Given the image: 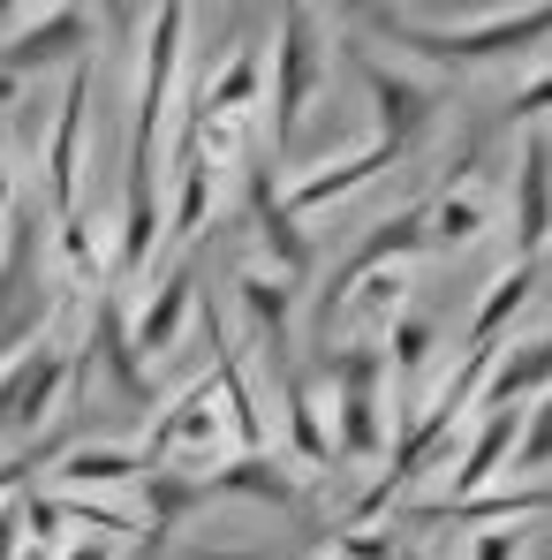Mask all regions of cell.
<instances>
[{
  "label": "cell",
  "mask_w": 552,
  "mask_h": 560,
  "mask_svg": "<svg viewBox=\"0 0 552 560\" xmlns=\"http://www.w3.org/2000/svg\"><path fill=\"white\" fill-rule=\"evenodd\" d=\"M364 31L386 38L394 54H409L424 77L432 69H484V61H507V54H530L552 38V0L545 8H484V15H424V8H364Z\"/></svg>",
  "instance_id": "obj_1"
},
{
  "label": "cell",
  "mask_w": 552,
  "mask_h": 560,
  "mask_svg": "<svg viewBox=\"0 0 552 560\" xmlns=\"http://www.w3.org/2000/svg\"><path fill=\"white\" fill-rule=\"evenodd\" d=\"M266 144V54L235 46L212 77L183 92V137L175 152H197L212 167H250Z\"/></svg>",
  "instance_id": "obj_2"
},
{
  "label": "cell",
  "mask_w": 552,
  "mask_h": 560,
  "mask_svg": "<svg viewBox=\"0 0 552 560\" xmlns=\"http://www.w3.org/2000/svg\"><path fill=\"white\" fill-rule=\"evenodd\" d=\"M61 266H54V205L46 189H23L15 212L0 220V364L46 341V311L61 303Z\"/></svg>",
  "instance_id": "obj_3"
},
{
  "label": "cell",
  "mask_w": 552,
  "mask_h": 560,
  "mask_svg": "<svg viewBox=\"0 0 552 560\" xmlns=\"http://www.w3.org/2000/svg\"><path fill=\"white\" fill-rule=\"evenodd\" d=\"M318 386L333 401V447H341V463L364 469L378 455H394L401 424H394V364H386V341H364V334L333 341L326 364H318Z\"/></svg>",
  "instance_id": "obj_4"
},
{
  "label": "cell",
  "mask_w": 552,
  "mask_h": 560,
  "mask_svg": "<svg viewBox=\"0 0 552 560\" xmlns=\"http://www.w3.org/2000/svg\"><path fill=\"white\" fill-rule=\"evenodd\" d=\"M235 455H243V432H235V409H227V394H220L212 372L175 386L152 409V424H144V469H183V477L212 485Z\"/></svg>",
  "instance_id": "obj_5"
},
{
  "label": "cell",
  "mask_w": 552,
  "mask_h": 560,
  "mask_svg": "<svg viewBox=\"0 0 552 560\" xmlns=\"http://www.w3.org/2000/svg\"><path fill=\"white\" fill-rule=\"evenodd\" d=\"M333 77V46H326V15L318 8H280L273 15V144L287 152L303 114L326 98Z\"/></svg>",
  "instance_id": "obj_6"
},
{
  "label": "cell",
  "mask_w": 552,
  "mask_h": 560,
  "mask_svg": "<svg viewBox=\"0 0 552 560\" xmlns=\"http://www.w3.org/2000/svg\"><path fill=\"white\" fill-rule=\"evenodd\" d=\"M356 77H364L371 121H378L371 137H378V144H394L401 160H409V152H424V144L439 137L447 106H455V92H447L439 77L401 69V61H378V54H356Z\"/></svg>",
  "instance_id": "obj_7"
},
{
  "label": "cell",
  "mask_w": 552,
  "mask_h": 560,
  "mask_svg": "<svg viewBox=\"0 0 552 560\" xmlns=\"http://www.w3.org/2000/svg\"><path fill=\"white\" fill-rule=\"evenodd\" d=\"M69 386H77V349H61L54 334L31 341L23 357H8V364H0V440L38 447V440L54 432Z\"/></svg>",
  "instance_id": "obj_8"
},
{
  "label": "cell",
  "mask_w": 552,
  "mask_h": 560,
  "mask_svg": "<svg viewBox=\"0 0 552 560\" xmlns=\"http://www.w3.org/2000/svg\"><path fill=\"white\" fill-rule=\"evenodd\" d=\"M424 250H432V205H424V197H416V205H394L386 220H371L364 235L341 250V266H333L326 288H318V303H310V311H318V341L333 334V318H341V303H349L356 280L386 273V266H416Z\"/></svg>",
  "instance_id": "obj_9"
},
{
  "label": "cell",
  "mask_w": 552,
  "mask_h": 560,
  "mask_svg": "<svg viewBox=\"0 0 552 560\" xmlns=\"http://www.w3.org/2000/svg\"><path fill=\"white\" fill-rule=\"evenodd\" d=\"M98 54V15L92 8H31L15 38H0V77L31 84L46 69H77Z\"/></svg>",
  "instance_id": "obj_10"
},
{
  "label": "cell",
  "mask_w": 552,
  "mask_h": 560,
  "mask_svg": "<svg viewBox=\"0 0 552 560\" xmlns=\"http://www.w3.org/2000/svg\"><path fill=\"white\" fill-rule=\"evenodd\" d=\"M235 311H243V326H250V349L266 357V372L287 378L295 372V311H303V280L273 273V266H235Z\"/></svg>",
  "instance_id": "obj_11"
},
{
  "label": "cell",
  "mask_w": 552,
  "mask_h": 560,
  "mask_svg": "<svg viewBox=\"0 0 552 560\" xmlns=\"http://www.w3.org/2000/svg\"><path fill=\"white\" fill-rule=\"evenodd\" d=\"M106 378L121 401H137V409H152V364L137 357V311L121 303V288H106L92 303V326H84V357H77V386L84 378Z\"/></svg>",
  "instance_id": "obj_12"
},
{
  "label": "cell",
  "mask_w": 552,
  "mask_h": 560,
  "mask_svg": "<svg viewBox=\"0 0 552 560\" xmlns=\"http://www.w3.org/2000/svg\"><path fill=\"white\" fill-rule=\"evenodd\" d=\"M243 175H250V235H258V266L303 280L310 266H318V243L303 235V220H295V205H287L280 160H250Z\"/></svg>",
  "instance_id": "obj_13"
},
{
  "label": "cell",
  "mask_w": 552,
  "mask_h": 560,
  "mask_svg": "<svg viewBox=\"0 0 552 560\" xmlns=\"http://www.w3.org/2000/svg\"><path fill=\"white\" fill-rule=\"evenodd\" d=\"M507 235H515V266H538L552 250V129H522V144H515Z\"/></svg>",
  "instance_id": "obj_14"
},
{
  "label": "cell",
  "mask_w": 552,
  "mask_h": 560,
  "mask_svg": "<svg viewBox=\"0 0 552 560\" xmlns=\"http://www.w3.org/2000/svg\"><path fill=\"white\" fill-rule=\"evenodd\" d=\"M92 61H77L69 77H61V98H54V137H46V160H38V189H46V205H54V220H69L77 212V160H84V114H92Z\"/></svg>",
  "instance_id": "obj_15"
},
{
  "label": "cell",
  "mask_w": 552,
  "mask_h": 560,
  "mask_svg": "<svg viewBox=\"0 0 552 560\" xmlns=\"http://www.w3.org/2000/svg\"><path fill=\"white\" fill-rule=\"evenodd\" d=\"M424 205H432V250H447V258L477 250V243L500 228V189H492V175H484L477 160H461Z\"/></svg>",
  "instance_id": "obj_16"
},
{
  "label": "cell",
  "mask_w": 552,
  "mask_h": 560,
  "mask_svg": "<svg viewBox=\"0 0 552 560\" xmlns=\"http://www.w3.org/2000/svg\"><path fill=\"white\" fill-rule=\"evenodd\" d=\"M515 447H522V409H477V432L461 440L447 492H439V500H424V508H461V500H477V492L507 485V463H515Z\"/></svg>",
  "instance_id": "obj_17"
},
{
  "label": "cell",
  "mask_w": 552,
  "mask_h": 560,
  "mask_svg": "<svg viewBox=\"0 0 552 560\" xmlns=\"http://www.w3.org/2000/svg\"><path fill=\"white\" fill-rule=\"evenodd\" d=\"M280 440H287V463L303 469V477H326V469L341 463V447H333V401H326L318 372H303V364L280 378Z\"/></svg>",
  "instance_id": "obj_18"
},
{
  "label": "cell",
  "mask_w": 552,
  "mask_h": 560,
  "mask_svg": "<svg viewBox=\"0 0 552 560\" xmlns=\"http://www.w3.org/2000/svg\"><path fill=\"white\" fill-rule=\"evenodd\" d=\"M538 288H545V258L538 266H500V280L484 288V303H477V318H469V334H461V357H492L500 364V349L515 341V318L538 303Z\"/></svg>",
  "instance_id": "obj_19"
},
{
  "label": "cell",
  "mask_w": 552,
  "mask_h": 560,
  "mask_svg": "<svg viewBox=\"0 0 552 560\" xmlns=\"http://www.w3.org/2000/svg\"><path fill=\"white\" fill-rule=\"evenodd\" d=\"M394 167H401V152L371 137V144H356V152H341V160H318L310 175H295V183H287V205H295V220H303V212H326V205L356 197L364 183L394 175Z\"/></svg>",
  "instance_id": "obj_20"
},
{
  "label": "cell",
  "mask_w": 552,
  "mask_h": 560,
  "mask_svg": "<svg viewBox=\"0 0 552 560\" xmlns=\"http://www.w3.org/2000/svg\"><path fill=\"white\" fill-rule=\"evenodd\" d=\"M552 394V326L538 334H515L507 349H500V364L484 378V401L477 409H530V401H545Z\"/></svg>",
  "instance_id": "obj_21"
},
{
  "label": "cell",
  "mask_w": 552,
  "mask_h": 560,
  "mask_svg": "<svg viewBox=\"0 0 552 560\" xmlns=\"http://www.w3.org/2000/svg\"><path fill=\"white\" fill-rule=\"evenodd\" d=\"M189 318H197V273H189V258H175L167 273L152 280V295L137 303V357L160 364V357L183 341Z\"/></svg>",
  "instance_id": "obj_22"
},
{
  "label": "cell",
  "mask_w": 552,
  "mask_h": 560,
  "mask_svg": "<svg viewBox=\"0 0 552 560\" xmlns=\"http://www.w3.org/2000/svg\"><path fill=\"white\" fill-rule=\"evenodd\" d=\"M212 492L258 500V508H273V515H303V508H310V477L295 463H280V455H235V463L212 477Z\"/></svg>",
  "instance_id": "obj_23"
},
{
  "label": "cell",
  "mask_w": 552,
  "mask_h": 560,
  "mask_svg": "<svg viewBox=\"0 0 552 560\" xmlns=\"http://www.w3.org/2000/svg\"><path fill=\"white\" fill-rule=\"evenodd\" d=\"M220 189H227V167H212L197 152H175V167H167V235H175V250H189L204 235Z\"/></svg>",
  "instance_id": "obj_24"
},
{
  "label": "cell",
  "mask_w": 552,
  "mask_h": 560,
  "mask_svg": "<svg viewBox=\"0 0 552 560\" xmlns=\"http://www.w3.org/2000/svg\"><path fill=\"white\" fill-rule=\"evenodd\" d=\"M54 477H61V492H137L144 485V447H114V440H77L61 463H54Z\"/></svg>",
  "instance_id": "obj_25"
},
{
  "label": "cell",
  "mask_w": 552,
  "mask_h": 560,
  "mask_svg": "<svg viewBox=\"0 0 552 560\" xmlns=\"http://www.w3.org/2000/svg\"><path fill=\"white\" fill-rule=\"evenodd\" d=\"M538 515H552V485H500L461 508H409V523H477V530H507V523H538Z\"/></svg>",
  "instance_id": "obj_26"
},
{
  "label": "cell",
  "mask_w": 552,
  "mask_h": 560,
  "mask_svg": "<svg viewBox=\"0 0 552 560\" xmlns=\"http://www.w3.org/2000/svg\"><path fill=\"white\" fill-rule=\"evenodd\" d=\"M137 492H144V560L167 553V538L212 500V485H204V477H183V469H144Z\"/></svg>",
  "instance_id": "obj_27"
},
{
  "label": "cell",
  "mask_w": 552,
  "mask_h": 560,
  "mask_svg": "<svg viewBox=\"0 0 552 560\" xmlns=\"http://www.w3.org/2000/svg\"><path fill=\"white\" fill-rule=\"evenodd\" d=\"M54 266H61V280L84 295H106L114 288V250H106V228H98L92 212H69V220H54Z\"/></svg>",
  "instance_id": "obj_28"
},
{
  "label": "cell",
  "mask_w": 552,
  "mask_h": 560,
  "mask_svg": "<svg viewBox=\"0 0 552 560\" xmlns=\"http://www.w3.org/2000/svg\"><path fill=\"white\" fill-rule=\"evenodd\" d=\"M386 364H394V386H401V394H424L432 378H447L439 372V326L409 311V318L386 334Z\"/></svg>",
  "instance_id": "obj_29"
},
{
  "label": "cell",
  "mask_w": 552,
  "mask_h": 560,
  "mask_svg": "<svg viewBox=\"0 0 552 560\" xmlns=\"http://www.w3.org/2000/svg\"><path fill=\"white\" fill-rule=\"evenodd\" d=\"M507 485H552V394L522 409V447L507 463Z\"/></svg>",
  "instance_id": "obj_30"
},
{
  "label": "cell",
  "mask_w": 552,
  "mask_h": 560,
  "mask_svg": "<svg viewBox=\"0 0 552 560\" xmlns=\"http://www.w3.org/2000/svg\"><path fill=\"white\" fill-rule=\"evenodd\" d=\"M69 447H77L69 432H46L38 447H15V455H0V508H8V500H23V492H31V477H38L46 463H61Z\"/></svg>",
  "instance_id": "obj_31"
},
{
  "label": "cell",
  "mask_w": 552,
  "mask_h": 560,
  "mask_svg": "<svg viewBox=\"0 0 552 560\" xmlns=\"http://www.w3.org/2000/svg\"><path fill=\"white\" fill-rule=\"evenodd\" d=\"M326 553H333V560H409V538H401L394 523H386V530H378V523H364V530H356V523H341Z\"/></svg>",
  "instance_id": "obj_32"
},
{
  "label": "cell",
  "mask_w": 552,
  "mask_h": 560,
  "mask_svg": "<svg viewBox=\"0 0 552 560\" xmlns=\"http://www.w3.org/2000/svg\"><path fill=\"white\" fill-rule=\"evenodd\" d=\"M500 114H507L515 129H545V121H552V69H538V77H522L515 92L500 98Z\"/></svg>",
  "instance_id": "obj_33"
},
{
  "label": "cell",
  "mask_w": 552,
  "mask_h": 560,
  "mask_svg": "<svg viewBox=\"0 0 552 560\" xmlns=\"http://www.w3.org/2000/svg\"><path fill=\"white\" fill-rule=\"evenodd\" d=\"M522 553H530V523H507V530H469L461 560H522Z\"/></svg>",
  "instance_id": "obj_34"
},
{
  "label": "cell",
  "mask_w": 552,
  "mask_h": 560,
  "mask_svg": "<svg viewBox=\"0 0 552 560\" xmlns=\"http://www.w3.org/2000/svg\"><path fill=\"white\" fill-rule=\"evenodd\" d=\"M61 560H121L114 538H77V546H61Z\"/></svg>",
  "instance_id": "obj_35"
},
{
  "label": "cell",
  "mask_w": 552,
  "mask_h": 560,
  "mask_svg": "<svg viewBox=\"0 0 552 560\" xmlns=\"http://www.w3.org/2000/svg\"><path fill=\"white\" fill-rule=\"evenodd\" d=\"M23 560H61V553H46V546H23Z\"/></svg>",
  "instance_id": "obj_36"
},
{
  "label": "cell",
  "mask_w": 552,
  "mask_h": 560,
  "mask_svg": "<svg viewBox=\"0 0 552 560\" xmlns=\"http://www.w3.org/2000/svg\"><path fill=\"white\" fill-rule=\"evenodd\" d=\"M409 560H432V553H416V546H409Z\"/></svg>",
  "instance_id": "obj_37"
},
{
  "label": "cell",
  "mask_w": 552,
  "mask_h": 560,
  "mask_svg": "<svg viewBox=\"0 0 552 560\" xmlns=\"http://www.w3.org/2000/svg\"><path fill=\"white\" fill-rule=\"evenodd\" d=\"M326 560H333V553H326Z\"/></svg>",
  "instance_id": "obj_38"
}]
</instances>
